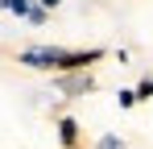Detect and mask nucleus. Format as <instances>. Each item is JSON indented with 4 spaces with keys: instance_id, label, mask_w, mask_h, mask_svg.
I'll use <instances>...</instances> for the list:
<instances>
[{
    "instance_id": "obj_6",
    "label": "nucleus",
    "mask_w": 153,
    "mask_h": 149,
    "mask_svg": "<svg viewBox=\"0 0 153 149\" xmlns=\"http://www.w3.org/2000/svg\"><path fill=\"white\" fill-rule=\"evenodd\" d=\"M95 149H128V145H124V137H116V133H103L100 141H95Z\"/></svg>"
},
{
    "instance_id": "obj_9",
    "label": "nucleus",
    "mask_w": 153,
    "mask_h": 149,
    "mask_svg": "<svg viewBox=\"0 0 153 149\" xmlns=\"http://www.w3.org/2000/svg\"><path fill=\"white\" fill-rule=\"evenodd\" d=\"M0 8H4V13H8V0H0Z\"/></svg>"
},
{
    "instance_id": "obj_1",
    "label": "nucleus",
    "mask_w": 153,
    "mask_h": 149,
    "mask_svg": "<svg viewBox=\"0 0 153 149\" xmlns=\"http://www.w3.org/2000/svg\"><path fill=\"white\" fill-rule=\"evenodd\" d=\"M100 58H108L103 46H91V50H66V46H25L17 54V62L29 66V71H91Z\"/></svg>"
},
{
    "instance_id": "obj_3",
    "label": "nucleus",
    "mask_w": 153,
    "mask_h": 149,
    "mask_svg": "<svg viewBox=\"0 0 153 149\" xmlns=\"http://www.w3.org/2000/svg\"><path fill=\"white\" fill-rule=\"evenodd\" d=\"M58 145H62V149H79V145H83L75 116H62V120H58Z\"/></svg>"
},
{
    "instance_id": "obj_4",
    "label": "nucleus",
    "mask_w": 153,
    "mask_h": 149,
    "mask_svg": "<svg viewBox=\"0 0 153 149\" xmlns=\"http://www.w3.org/2000/svg\"><path fill=\"white\" fill-rule=\"evenodd\" d=\"M116 104H120V108H137V104H141V95H137V87H120V91H116Z\"/></svg>"
},
{
    "instance_id": "obj_5",
    "label": "nucleus",
    "mask_w": 153,
    "mask_h": 149,
    "mask_svg": "<svg viewBox=\"0 0 153 149\" xmlns=\"http://www.w3.org/2000/svg\"><path fill=\"white\" fill-rule=\"evenodd\" d=\"M25 21H29V25H46V21H50V8H46V4L37 0V4H33V8L25 13Z\"/></svg>"
},
{
    "instance_id": "obj_2",
    "label": "nucleus",
    "mask_w": 153,
    "mask_h": 149,
    "mask_svg": "<svg viewBox=\"0 0 153 149\" xmlns=\"http://www.w3.org/2000/svg\"><path fill=\"white\" fill-rule=\"evenodd\" d=\"M95 87V74L91 71H62L58 74V91L62 95H87Z\"/></svg>"
},
{
    "instance_id": "obj_8",
    "label": "nucleus",
    "mask_w": 153,
    "mask_h": 149,
    "mask_svg": "<svg viewBox=\"0 0 153 149\" xmlns=\"http://www.w3.org/2000/svg\"><path fill=\"white\" fill-rule=\"evenodd\" d=\"M42 4H46V8H50V13H54V8H58V4H62V0H42Z\"/></svg>"
},
{
    "instance_id": "obj_7",
    "label": "nucleus",
    "mask_w": 153,
    "mask_h": 149,
    "mask_svg": "<svg viewBox=\"0 0 153 149\" xmlns=\"http://www.w3.org/2000/svg\"><path fill=\"white\" fill-rule=\"evenodd\" d=\"M137 95H141V99H153V79H141V83H137Z\"/></svg>"
}]
</instances>
